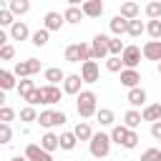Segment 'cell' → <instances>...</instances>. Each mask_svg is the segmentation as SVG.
<instances>
[{
  "label": "cell",
  "mask_w": 161,
  "mask_h": 161,
  "mask_svg": "<svg viewBox=\"0 0 161 161\" xmlns=\"http://www.w3.org/2000/svg\"><path fill=\"white\" fill-rule=\"evenodd\" d=\"M75 108H78V116L80 118H91L98 113V96L93 91H80L75 96Z\"/></svg>",
  "instance_id": "1"
},
{
  "label": "cell",
  "mask_w": 161,
  "mask_h": 161,
  "mask_svg": "<svg viewBox=\"0 0 161 161\" xmlns=\"http://www.w3.org/2000/svg\"><path fill=\"white\" fill-rule=\"evenodd\" d=\"M88 148H91V156L93 158H106L111 153V133H93V138L88 141Z\"/></svg>",
  "instance_id": "2"
},
{
  "label": "cell",
  "mask_w": 161,
  "mask_h": 161,
  "mask_svg": "<svg viewBox=\"0 0 161 161\" xmlns=\"http://www.w3.org/2000/svg\"><path fill=\"white\" fill-rule=\"evenodd\" d=\"M65 60L68 63H86V60H93L91 58V45L88 43H73L65 48Z\"/></svg>",
  "instance_id": "3"
},
{
  "label": "cell",
  "mask_w": 161,
  "mask_h": 161,
  "mask_svg": "<svg viewBox=\"0 0 161 161\" xmlns=\"http://www.w3.org/2000/svg\"><path fill=\"white\" fill-rule=\"evenodd\" d=\"M40 70V60L38 58H28V60H18L15 65H13V75L15 78H30V75H35Z\"/></svg>",
  "instance_id": "4"
},
{
  "label": "cell",
  "mask_w": 161,
  "mask_h": 161,
  "mask_svg": "<svg viewBox=\"0 0 161 161\" xmlns=\"http://www.w3.org/2000/svg\"><path fill=\"white\" fill-rule=\"evenodd\" d=\"M65 121H68V116H65L63 111L48 108V111H40V113H38V123H40L43 128H55V126H63Z\"/></svg>",
  "instance_id": "5"
},
{
  "label": "cell",
  "mask_w": 161,
  "mask_h": 161,
  "mask_svg": "<svg viewBox=\"0 0 161 161\" xmlns=\"http://www.w3.org/2000/svg\"><path fill=\"white\" fill-rule=\"evenodd\" d=\"M91 58L93 60H106L108 58V35L98 33L93 38V43H91Z\"/></svg>",
  "instance_id": "6"
},
{
  "label": "cell",
  "mask_w": 161,
  "mask_h": 161,
  "mask_svg": "<svg viewBox=\"0 0 161 161\" xmlns=\"http://www.w3.org/2000/svg\"><path fill=\"white\" fill-rule=\"evenodd\" d=\"M121 63H123V68L136 70V65L141 63V48H136V45H126L123 53H121Z\"/></svg>",
  "instance_id": "7"
},
{
  "label": "cell",
  "mask_w": 161,
  "mask_h": 161,
  "mask_svg": "<svg viewBox=\"0 0 161 161\" xmlns=\"http://www.w3.org/2000/svg\"><path fill=\"white\" fill-rule=\"evenodd\" d=\"M80 78H83V83H96V80L101 78L98 63H96V60H86V63L80 65Z\"/></svg>",
  "instance_id": "8"
},
{
  "label": "cell",
  "mask_w": 161,
  "mask_h": 161,
  "mask_svg": "<svg viewBox=\"0 0 161 161\" xmlns=\"http://www.w3.org/2000/svg\"><path fill=\"white\" fill-rule=\"evenodd\" d=\"M80 86H83L80 73H70V75H65V80H63V93H68V96H78V93H80Z\"/></svg>",
  "instance_id": "9"
},
{
  "label": "cell",
  "mask_w": 161,
  "mask_h": 161,
  "mask_svg": "<svg viewBox=\"0 0 161 161\" xmlns=\"http://www.w3.org/2000/svg\"><path fill=\"white\" fill-rule=\"evenodd\" d=\"M141 55H143L146 60H156V63H161V40H148V43L141 48Z\"/></svg>",
  "instance_id": "10"
},
{
  "label": "cell",
  "mask_w": 161,
  "mask_h": 161,
  "mask_svg": "<svg viewBox=\"0 0 161 161\" xmlns=\"http://www.w3.org/2000/svg\"><path fill=\"white\" fill-rule=\"evenodd\" d=\"M25 158H28V161H53V156H50L48 151H43L40 143H28V148H25Z\"/></svg>",
  "instance_id": "11"
},
{
  "label": "cell",
  "mask_w": 161,
  "mask_h": 161,
  "mask_svg": "<svg viewBox=\"0 0 161 161\" xmlns=\"http://www.w3.org/2000/svg\"><path fill=\"white\" fill-rule=\"evenodd\" d=\"M63 15L60 13H55V10H50V13H45V18H43V28L48 30V33H53V30H60L63 28Z\"/></svg>",
  "instance_id": "12"
},
{
  "label": "cell",
  "mask_w": 161,
  "mask_h": 161,
  "mask_svg": "<svg viewBox=\"0 0 161 161\" xmlns=\"http://www.w3.org/2000/svg\"><path fill=\"white\" fill-rule=\"evenodd\" d=\"M60 96H63V93H60V88H58V86H43V88H40V98H43V103H45V106L58 103V101H60Z\"/></svg>",
  "instance_id": "13"
},
{
  "label": "cell",
  "mask_w": 161,
  "mask_h": 161,
  "mask_svg": "<svg viewBox=\"0 0 161 161\" xmlns=\"http://www.w3.org/2000/svg\"><path fill=\"white\" fill-rule=\"evenodd\" d=\"M80 10H83L86 18H101V15H103V3H101V0H86V3L80 5Z\"/></svg>",
  "instance_id": "14"
},
{
  "label": "cell",
  "mask_w": 161,
  "mask_h": 161,
  "mask_svg": "<svg viewBox=\"0 0 161 161\" xmlns=\"http://www.w3.org/2000/svg\"><path fill=\"white\" fill-rule=\"evenodd\" d=\"M33 33H30V28L23 23V20H15L13 23V28H10V40H28Z\"/></svg>",
  "instance_id": "15"
},
{
  "label": "cell",
  "mask_w": 161,
  "mask_h": 161,
  "mask_svg": "<svg viewBox=\"0 0 161 161\" xmlns=\"http://www.w3.org/2000/svg\"><path fill=\"white\" fill-rule=\"evenodd\" d=\"M138 83H141V73L138 70H128V68L121 70V86H126L131 91V88H138Z\"/></svg>",
  "instance_id": "16"
},
{
  "label": "cell",
  "mask_w": 161,
  "mask_h": 161,
  "mask_svg": "<svg viewBox=\"0 0 161 161\" xmlns=\"http://www.w3.org/2000/svg\"><path fill=\"white\" fill-rule=\"evenodd\" d=\"M108 25H111V33H113V38H121L123 33H128V20H126V18H121V15H113Z\"/></svg>",
  "instance_id": "17"
},
{
  "label": "cell",
  "mask_w": 161,
  "mask_h": 161,
  "mask_svg": "<svg viewBox=\"0 0 161 161\" xmlns=\"http://www.w3.org/2000/svg\"><path fill=\"white\" fill-rule=\"evenodd\" d=\"M141 118H143V121H151V123L161 121V103H148V106H143Z\"/></svg>",
  "instance_id": "18"
},
{
  "label": "cell",
  "mask_w": 161,
  "mask_h": 161,
  "mask_svg": "<svg viewBox=\"0 0 161 161\" xmlns=\"http://www.w3.org/2000/svg\"><path fill=\"white\" fill-rule=\"evenodd\" d=\"M73 133H75L78 141H91V138H93V128H91L88 121H78L75 128H73Z\"/></svg>",
  "instance_id": "19"
},
{
  "label": "cell",
  "mask_w": 161,
  "mask_h": 161,
  "mask_svg": "<svg viewBox=\"0 0 161 161\" xmlns=\"http://www.w3.org/2000/svg\"><path fill=\"white\" fill-rule=\"evenodd\" d=\"M40 148H43V151H48V153H53L55 148H60V138H58L53 131H48V133L40 138Z\"/></svg>",
  "instance_id": "20"
},
{
  "label": "cell",
  "mask_w": 161,
  "mask_h": 161,
  "mask_svg": "<svg viewBox=\"0 0 161 161\" xmlns=\"http://www.w3.org/2000/svg\"><path fill=\"white\" fill-rule=\"evenodd\" d=\"M126 101L136 108V106H146V91L138 86V88H131L128 91V96H126Z\"/></svg>",
  "instance_id": "21"
},
{
  "label": "cell",
  "mask_w": 161,
  "mask_h": 161,
  "mask_svg": "<svg viewBox=\"0 0 161 161\" xmlns=\"http://www.w3.org/2000/svg\"><path fill=\"white\" fill-rule=\"evenodd\" d=\"M141 111H136V108H131V111H126V116H123V126L126 128H131V131H136L138 126H141Z\"/></svg>",
  "instance_id": "22"
},
{
  "label": "cell",
  "mask_w": 161,
  "mask_h": 161,
  "mask_svg": "<svg viewBox=\"0 0 161 161\" xmlns=\"http://www.w3.org/2000/svg\"><path fill=\"white\" fill-rule=\"evenodd\" d=\"M13 88H18V80H15L13 70L0 68V91H13Z\"/></svg>",
  "instance_id": "23"
},
{
  "label": "cell",
  "mask_w": 161,
  "mask_h": 161,
  "mask_svg": "<svg viewBox=\"0 0 161 161\" xmlns=\"http://www.w3.org/2000/svg\"><path fill=\"white\" fill-rule=\"evenodd\" d=\"M63 20H65V23H70V25H75V23H80V20H83V10H80L78 5H68V8H65V13H63Z\"/></svg>",
  "instance_id": "24"
},
{
  "label": "cell",
  "mask_w": 161,
  "mask_h": 161,
  "mask_svg": "<svg viewBox=\"0 0 161 161\" xmlns=\"http://www.w3.org/2000/svg\"><path fill=\"white\" fill-rule=\"evenodd\" d=\"M45 80H48V86H58V83H63L65 80V73L60 70V68H45Z\"/></svg>",
  "instance_id": "25"
},
{
  "label": "cell",
  "mask_w": 161,
  "mask_h": 161,
  "mask_svg": "<svg viewBox=\"0 0 161 161\" xmlns=\"http://www.w3.org/2000/svg\"><path fill=\"white\" fill-rule=\"evenodd\" d=\"M138 13H141V8H138L136 3H123L118 15H121V18H126V20H136V18H138Z\"/></svg>",
  "instance_id": "26"
},
{
  "label": "cell",
  "mask_w": 161,
  "mask_h": 161,
  "mask_svg": "<svg viewBox=\"0 0 161 161\" xmlns=\"http://www.w3.org/2000/svg\"><path fill=\"white\" fill-rule=\"evenodd\" d=\"M58 138H60V148H63V151H73V148H75V143H78V138H75V133H73V131H63Z\"/></svg>",
  "instance_id": "27"
},
{
  "label": "cell",
  "mask_w": 161,
  "mask_h": 161,
  "mask_svg": "<svg viewBox=\"0 0 161 161\" xmlns=\"http://www.w3.org/2000/svg\"><path fill=\"white\" fill-rule=\"evenodd\" d=\"M35 88H38V86H35V83H33L30 78H23V80L18 83V88H15V91H18V96H20L23 101H25V98H28V96H30V93H33Z\"/></svg>",
  "instance_id": "28"
},
{
  "label": "cell",
  "mask_w": 161,
  "mask_h": 161,
  "mask_svg": "<svg viewBox=\"0 0 161 161\" xmlns=\"http://www.w3.org/2000/svg\"><path fill=\"white\" fill-rule=\"evenodd\" d=\"M8 10H10L13 15H25V13L30 10V3H28V0H10Z\"/></svg>",
  "instance_id": "29"
},
{
  "label": "cell",
  "mask_w": 161,
  "mask_h": 161,
  "mask_svg": "<svg viewBox=\"0 0 161 161\" xmlns=\"http://www.w3.org/2000/svg\"><path fill=\"white\" fill-rule=\"evenodd\" d=\"M48 38H50V33H48L45 28H40V30H35V33L30 35V43H33L35 48H43V45H48Z\"/></svg>",
  "instance_id": "30"
},
{
  "label": "cell",
  "mask_w": 161,
  "mask_h": 161,
  "mask_svg": "<svg viewBox=\"0 0 161 161\" xmlns=\"http://www.w3.org/2000/svg\"><path fill=\"white\" fill-rule=\"evenodd\" d=\"M126 133H128V128H126L123 123L113 126V128H111V143H118V146H123V138H126Z\"/></svg>",
  "instance_id": "31"
},
{
  "label": "cell",
  "mask_w": 161,
  "mask_h": 161,
  "mask_svg": "<svg viewBox=\"0 0 161 161\" xmlns=\"http://www.w3.org/2000/svg\"><path fill=\"white\" fill-rule=\"evenodd\" d=\"M106 70H108V73H121V70H123L121 55H108V58H106Z\"/></svg>",
  "instance_id": "32"
},
{
  "label": "cell",
  "mask_w": 161,
  "mask_h": 161,
  "mask_svg": "<svg viewBox=\"0 0 161 161\" xmlns=\"http://www.w3.org/2000/svg\"><path fill=\"white\" fill-rule=\"evenodd\" d=\"M96 118H98L101 126H113V121H116V116H113L111 108H101V111L96 113Z\"/></svg>",
  "instance_id": "33"
},
{
  "label": "cell",
  "mask_w": 161,
  "mask_h": 161,
  "mask_svg": "<svg viewBox=\"0 0 161 161\" xmlns=\"http://www.w3.org/2000/svg\"><path fill=\"white\" fill-rule=\"evenodd\" d=\"M141 33H146V25H143L138 18H136V20H128V35H131V38H138Z\"/></svg>",
  "instance_id": "34"
},
{
  "label": "cell",
  "mask_w": 161,
  "mask_h": 161,
  "mask_svg": "<svg viewBox=\"0 0 161 161\" xmlns=\"http://www.w3.org/2000/svg\"><path fill=\"white\" fill-rule=\"evenodd\" d=\"M123 40L121 38H108V55H121L123 53Z\"/></svg>",
  "instance_id": "35"
},
{
  "label": "cell",
  "mask_w": 161,
  "mask_h": 161,
  "mask_svg": "<svg viewBox=\"0 0 161 161\" xmlns=\"http://www.w3.org/2000/svg\"><path fill=\"white\" fill-rule=\"evenodd\" d=\"M146 33H148L153 40H161V20H148V23H146Z\"/></svg>",
  "instance_id": "36"
},
{
  "label": "cell",
  "mask_w": 161,
  "mask_h": 161,
  "mask_svg": "<svg viewBox=\"0 0 161 161\" xmlns=\"http://www.w3.org/2000/svg\"><path fill=\"white\" fill-rule=\"evenodd\" d=\"M146 15H148V20H161V3L156 0V3H148L146 5Z\"/></svg>",
  "instance_id": "37"
},
{
  "label": "cell",
  "mask_w": 161,
  "mask_h": 161,
  "mask_svg": "<svg viewBox=\"0 0 161 161\" xmlns=\"http://www.w3.org/2000/svg\"><path fill=\"white\" fill-rule=\"evenodd\" d=\"M13 23H15V15L8 8H0V28H13Z\"/></svg>",
  "instance_id": "38"
},
{
  "label": "cell",
  "mask_w": 161,
  "mask_h": 161,
  "mask_svg": "<svg viewBox=\"0 0 161 161\" xmlns=\"http://www.w3.org/2000/svg\"><path fill=\"white\" fill-rule=\"evenodd\" d=\"M20 121H25V123H33V121H38V111H35L33 106H25V108L20 111Z\"/></svg>",
  "instance_id": "39"
},
{
  "label": "cell",
  "mask_w": 161,
  "mask_h": 161,
  "mask_svg": "<svg viewBox=\"0 0 161 161\" xmlns=\"http://www.w3.org/2000/svg\"><path fill=\"white\" fill-rule=\"evenodd\" d=\"M136 146H138V133L128 128V133H126V138H123V148L131 151V148H136Z\"/></svg>",
  "instance_id": "40"
},
{
  "label": "cell",
  "mask_w": 161,
  "mask_h": 161,
  "mask_svg": "<svg viewBox=\"0 0 161 161\" xmlns=\"http://www.w3.org/2000/svg\"><path fill=\"white\" fill-rule=\"evenodd\" d=\"M10 138H13V128H10V123H0V146L10 143Z\"/></svg>",
  "instance_id": "41"
},
{
  "label": "cell",
  "mask_w": 161,
  "mask_h": 161,
  "mask_svg": "<svg viewBox=\"0 0 161 161\" xmlns=\"http://www.w3.org/2000/svg\"><path fill=\"white\" fill-rule=\"evenodd\" d=\"M141 161H161V148H146L141 153Z\"/></svg>",
  "instance_id": "42"
},
{
  "label": "cell",
  "mask_w": 161,
  "mask_h": 161,
  "mask_svg": "<svg viewBox=\"0 0 161 161\" xmlns=\"http://www.w3.org/2000/svg\"><path fill=\"white\" fill-rule=\"evenodd\" d=\"M15 58V45H5V48H0V60H13Z\"/></svg>",
  "instance_id": "43"
},
{
  "label": "cell",
  "mask_w": 161,
  "mask_h": 161,
  "mask_svg": "<svg viewBox=\"0 0 161 161\" xmlns=\"http://www.w3.org/2000/svg\"><path fill=\"white\" fill-rule=\"evenodd\" d=\"M15 118V111L10 108V106H3L0 108V123H8V121H13Z\"/></svg>",
  "instance_id": "44"
},
{
  "label": "cell",
  "mask_w": 161,
  "mask_h": 161,
  "mask_svg": "<svg viewBox=\"0 0 161 161\" xmlns=\"http://www.w3.org/2000/svg\"><path fill=\"white\" fill-rule=\"evenodd\" d=\"M25 101H28V106H33V108H35L38 103H43V98H40V88H35V91H33V93H30Z\"/></svg>",
  "instance_id": "45"
},
{
  "label": "cell",
  "mask_w": 161,
  "mask_h": 161,
  "mask_svg": "<svg viewBox=\"0 0 161 161\" xmlns=\"http://www.w3.org/2000/svg\"><path fill=\"white\" fill-rule=\"evenodd\" d=\"M151 136L161 141V121H156V123H151Z\"/></svg>",
  "instance_id": "46"
},
{
  "label": "cell",
  "mask_w": 161,
  "mask_h": 161,
  "mask_svg": "<svg viewBox=\"0 0 161 161\" xmlns=\"http://www.w3.org/2000/svg\"><path fill=\"white\" fill-rule=\"evenodd\" d=\"M8 40H10V33H5V30L0 28V48H5V45H8Z\"/></svg>",
  "instance_id": "47"
},
{
  "label": "cell",
  "mask_w": 161,
  "mask_h": 161,
  "mask_svg": "<svg viewBox=\"0 0 161 161\" xmlns=\"http://www.w3.org/2000/svg\"><path fill=\"white\" fill-rule=\"evenodd\" d=\"M5 106V91H0V108Z\"/></svg>",
  "instance_id": "48"
},
{
  "label": "cell",
  "mask_w": 161,
  "mask_h": 161,
  "mask_svg": "<svg viewBox=\"0 0 161 161\" xmlns=\"http://www.w3.org/2000/svg\"><path fill=\"white\" fill-rule=\"evenodd\" d=\"M10 161H28V158H25V156H13Z\"/></svg>",
  "instance_id": "49"
},
{
  "label": "cell",
  "mask_w": 161,
  "mask_h": 161,
  "mask_svg": "<svg viewBox=\"0 0 161 161\" xmlns=\"http://www.w3.org/2000/svg\"><path fill=\"white\" fill-rule=\"evenodd\" d=\"M158 73H161V63H158Z\"/></svg>",
  "instance_id": "50"
}]
</instances>
